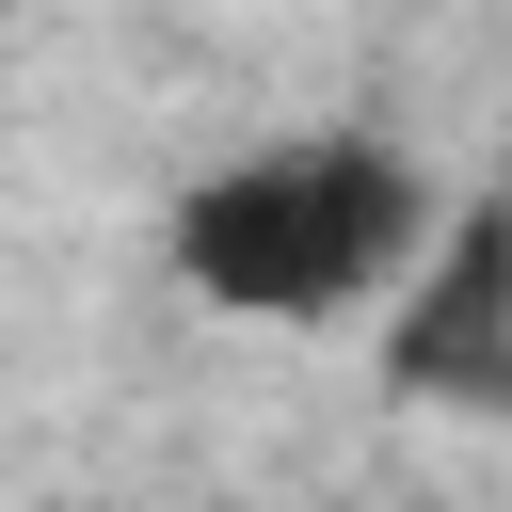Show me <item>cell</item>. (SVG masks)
<instances>
[{"label":"cell","mask_w":512,"mask_h":512,"mask_svg":"<svg viewBox=\"0 0 512 512\" xmlns=\"http://www.w3.org/2000/svg\"><path fill=\"white\" fill-rule=\"evenodd\" d=\"M384 384L432 416H512V192H464L384 288Z\"/></svg>","instance_id":"2"},{"label":"cell","mask_w":512,"mask_h":512,"mask_svg":"<svg viewBox=\"0 0 512 512\" xmlns=\"http://www.w3.org/2000/svg\"><path fill=\"white\" fill-rule=\"evenodd\" d=\"M432 176L400 128H288L256 160H208L160 224L176 288L224 304V320H352L384 304L416 256H432Z\"/></svg>","instance_id":"1"},{"label":"cell","mask_w":512,"mask_h":512,"mask_svg":"<svg viewBox=\"0 0 512 512\" xmlns=\"http://www.w3.org/2000/svg\"><path fill=\"white\" fill-rule=\"evenodd\" d=\"M0 16H16V0H0Z\"/></svg>","instance_id":"3"}]
</instances>
